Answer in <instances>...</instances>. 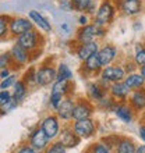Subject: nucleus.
Here are the masks:
<instances>
[{"label": "nucleus", "instance_id": "obj_24", "mask_svg": "<svg viewBox=\"0 0 145 153\" xmlns=\"http://www.w3.org/2000/svg\"><path fill=\"white\" fill-rule=\"evenodd\" d=\"M71 78V71L66 64H61L59 67V73H57V79H70Z\"/></svg>", "mask_w": 145, "mask_h": 153}, {"label": "nucleus", "instance_id": "obj_15", "mask_svg": "<svg viewBox=\"0 0 145 153\" xmlns=\"http://www.w3.org/2000/svg\"><path fill=\"white\" fill-rule=\"evenodd\" d=\"M95 35H96V27H93V25H87V27H84V28L80 31L78 38H80L84 43H87V42H92Z\"/></svg>", "mask_w": 145, "mask_h": 153}, {"label": "nucleus", "instance_id": "obj_41", "mask_svg": "<svg viewBox=\"0 0 145 153\" xmlns=\"http://www.w3.org/2000/svg\"><path fill=\"white\" fill-rule=\"evenodd\" d=\"M135 153H145V145H144V146H140Z\"/></svg>", "mask_w": 145, "mask_h": 153}, {"label": "nucleus", "instance_id": "obj_30", "mask_svg": "<svg viewBox=\"0 0 145 153\" xmlns=\"http://www.w3.org/2000/svg\"><path fill=\"white\" fill-rule=\"evenodd\" d=\"M48 153H66V149L61 143H56L48 150Z\"/></svg>", "mask_w": 145, "mask_h": 153}, {"label": "nucleus", "instance_id": "obj_25", "mask_svg": "<svg viewBox=\"0 0 145 153\" xmlns=\"http://www.w3.org/2000/svg\"><path fill=\"white\" fill-rule=\"evenodd\" d=\"M24 95H25V85L22 84L21 81H18L16 84V86H14V99H16V100H20Z\"/></svg>", "mask_w": 145, "mask_h": 153}, {"label": "nucleus", "instance_id": "obj_8", "mask_svg": "<svg viewBox=\"0 0 145 153\" xmlns=\"http://www.w3.org/2000/svg\"><path fill=\"white\" fill-rule=\"evenodd\" d=\"M96 52H98V45L95 42H87L78 49V57L81 60H87L88 57H91Z\"/></svg>", "mask_w": 145, "mask_h": 153}, {"label": "nucleus", "instance_id": "obj_27", "mask_svg": "<svg viewBox=\"0 0 145 153\" xmlns=\"http://www.w3.org/2000/svg\"><path fill=\"white\" fill-rule=\"evenodd\" d=\"M91 3H92V0H74V7L80 11H84L91 6Z\"/></svg>", "mask_w": 145, "mask_h": 153}, {"label": "nucleus", "instance_id": "obj_36", "mask_svg": "<svg viewBox=\"0 0 145 153\" xmlns=\"http://www.w3.org/2000/svg\"><path fill=\"white\" fill-rule=\"evenodd\" d=\"M93 153H110V152H109V149L106 148V146L96 145L95 148H93Z\"/></svg>", "mask_w": 145, "mask_h": 153}, {"label": "nucleus", "instance_id": "obj_39", "mask_svg": "<svg viewBox=\"0 0 145 153\" xmlns=\"http://www.w3.org/2000/svg\"><path fill=\"white\" fill-rule=\"evenodd\" d=\"M140 135H141V138L145 141V127H141V128H140Z\"/></svg>", "mask_w": 145, "mask_h": 153}, {"label": "nucleus", "instance_id": "obj_42", "mask_svg": "<svg viewBox=\"0 0 145 153\" xmlns=\"http://www.w3.org/2000/svg\"><path fill=\"white\" fill-rule=\"evenodd\" d=\"M80 24H82V25L87 24V18H85V17H81L80 18Z\"/></svg>", "mask_w": 145, "mask_h": 153}, {"label": "nucleus", "instance_id": "obj_12", "mask_svg": "<svg viewBox=\"0 0 145 153\" xmlns=\"http://www.w3.org/2000/svg\"><path fill=\"white\" fill-rule=\"evenodd\" d=\"M89 114H91V107H89L87 103H80V105L74 106L72 117H74L75 120H84V118H88Z\"/></svg>", "mask_w": 145, "mask_h": 153}, {"label": "nucleus", "instance_id": "obj_28", "mask_svg": "<svg viewBox=\"0 0 145 153\" xmlns=\"http://www.w3.org/2000/svg\"><path fill=\"white\" fill-rule=\"evenodd\" d=\"M17 106V100L16 99H10L8 102H6L4 105H1V113H6V111H8V110L14 109Z\"/></svg>", "mask_w": 145, "mask_h": 153}, {"label": "nucleus", "instance_id": "obj_18", "mask_svg": "<svg viewBox=\"0 0 145 153\" xmlns=\"http://www.w3.org/2000/svg\"><path fill=\"white\" fill-rule=\"evenodd\" d=\"M60 143L64 146V148H72V146H75V143H77V138L74 137V134H70L66 131V132L61 134Z\"/></svg>", "mask_w": 145, "mask_h": 153}, {"label": "nucleus", "instance_id": "obj_17", "mask_svg": "<svg viewBox=\"0 0 145 153\" xmlns=\"http://www.w3.org/2000/svg\"><path fill=\"white\" fill-rule=\"evenodd\" d=\"M144 76L142 75H130V76H127L126 78V82L124 84L129 86V88H140L142 84H144Z\"/></svg>", "mask_w": 145, "mask_h": 153}, {"label": "nucleus", "instance_id": "obj_35", "mask_svg": "<svg viewBox=\"0 0 145 153\" xmlns=\"http://www.w3.org/2000/svg\"><path fill=\"white\" fill-rule=\"evenodd\" d=\"M6 32H7V24H6L4 18L0 17V36H3Z\"/></svg>", "mask_w": 145, "mask_h": 153}, {"label": "nucleus", "instance_id": "obj_10", "mask_svg": "<svg viewBox=\"0 0 145 153\" xmlns=\"http://www.w3.org/2000/svg\"><path fill=\"white\" fill-rule=\"evenodd\" d=\"M72 110H74V105L71 100H61V103L57 107V114L63 120H67V118L72 117Z\"/></svg>", "mask_w": 145, "mask_h": 153}, {"label": "nucleus", "instance_id": "obj_14", "mask_svg": "<svg viewBox=\"0 0 145 153\" xmlns=\"http://www.w3.org/2000/svg\"><path fill=\"white\" fill-rule=\"evenodd\" d=\"M11 57L17 63H20V64H24V63H27V60H28L27 50H25L24 48H21L20 45H16V46L11 49Z\"/></svg>", "mask_w": 145, "mask_h": 153}, {"label": "nucleus", "instance_id": "obj_16", "mask_svg": "<svg viewBox=\"0 0 145 153\" xmlns=\"http://www.w3.org/2000/svg\"><path fill=\"white\" fill-rule=\"evenodd\" d=\"M121 7H123V11H126L127 14H137L141 8V3L140 0H124Z\"/></svg>", "mask_w": 145, "mask_h": 153}, {"label": "nucleus", "instance_id": "obj_20", "mask_svg": "<svg viewBox=\"0 0 145 153\" xmlns=\"http://www.w3.org/2000/svg\"><path fill=\"white\" fill-rule=\"evenodd\" d=\"M85 65H87V68L91 70V71H95V70H98L99 67H101V63H99V59H98L96 53L85 60Z\"/></svg>", "mask_w": 145, "mask_h": 153}, {"label": "nucleus", "instance_id": "obj_31", "mask_svg": "<svg viewBox=\"0 0 145 153\" xmlns=\"http://www.w3.org/2000/svg\"><path fill=\"white\" fill-rule=\"evenodd\" d=\"M13 82H14V76H7V78H4V81L0 84V89H7Z\"/></svg>", "mask_w": 145, "mask_h": 153}, {"label": "nucleus", "instance_id": "obj_2", "mask_svg": "<svg viewBox=\"0 0 145 153\" xmlns=\"http://www.w3.org/2000/svg\"><path fill=\"white\" fill-rule=\"evenodd\" d=\"M93 123L89 118H84V120H77L75 125H74V132L78 137H89L93 132Z\"/></svg>", "mask_w": 145, "mask_h": 153}, {"label": "nucleus", "instance_id": "obj_43", "mask_svg": "<svg viewBox=\"0 0 145 153\" xmlns=\"http://www.w3.org/2000/svg\"><path fill=\"white\" fill-rule=\"evenodd\" d=\"M141 75L145 78V64H144V67H142V68H141Z\"/></svg>", "mask_w": 145, "mask_h": 153}, {"label": "nucleus", "instance_id": "obj_11", "mask_svg": "<svg viewBox=\"0 0 145 153\" xmlns=\"http://www.w3.org/2000/svg\"><path fill=\"white\" fill-rule=\"evenodd\" d=\"M103 78L109 81H120L124 76V71L120 67H108L103 70Z\"/></svg>", "mask_w": 145, "mask_h": 153}, {"label": "nucleus", "instance_id": "obj_22", "mask_svg": "<svg viewBox=\"0 0 145 153\" xmlns=\"http://www.w3.org/2000/svg\"><path fill=\"white\" fill-rule=\"evenodd\" d=\"M112 92L116 96H126L129 93V86L126 84H114L112 86Z\"/></svg>", "mask_w": 145, "mask_h": 153}, {"label": "nucleus", "instance_id": "obj_34", "mask_svg": "<svg viewBox=\"0 0 145 153\" xmlns=\"http://www.w3.org/2000/svg\"><path fill=\"white\" fill-rule=\"evenodd\" d=\"M10 99H11V97H10V93H8L7 91H1V92H0V105H4V103L8 102Z\"/></svg>", "mask_w": 145, "mask_h": 153}, {"label": "nucleus", "instance_id": "obj_13", "mask_svg": "<svg viewBox=\"0 0 145 153\" xmlns=\"http://www.w3.org/2000/svg\"><path fill=\"white\" fill-rule=\"evenodd\" d=\"M29 18L32 20V22H35L39 28H42L43 31H46V32H49V31L52 29L50 28V24H49L48 21L45 20L38 11H29Z\"/></svg>", "mask_w": 145, "mask_h": 153}, {"label": "nucleus", "instance_id": "obj_7", "mask_svg": "<svg viewBox=\"0 0 145 153\" xmlns=\"http://www.w3.org/2000/svg\"><path fill=\"white\" fill-rule=\"evenodd\" d=\"M42 129L45 131V134L48 135L49 139H52L57 135L59 132V124H57V120L55 117H48L45 118L43 123H42Z\"/></svg>", "mask_w": 145, "mask_h": 153}, {"label": "nucleus", "instance_id": "obj_32", "mask_svg": "<svg viewBox=\"0 0 145 153\" xmlns=\"http://www.w3.org/2000/svg\"><path fill=\"white\" fill-rule=\"evenodd\" d=\"M10 56H11V54H8V53H6V54H1V56H0V68H4V67L8 64Z\"/></svg>", "mask_w": 145, "mask_h": 153}, {"label": "nucleus", "instance_id": "obj_33", "mask_svg": "<svg viewBox=\"0 0 145 153\" xmlns=\"http://www.w3.org/2000/svg\"><path fill=\"white\" fill-rule=\"evenodd\" d=\"M135 60H137L138 64H145V50L140 49V52L137 53V56H135Z\"/></svg>", "mask_w": 145, "mask_h": 153}, {"label": "nucleus", "instance_id": "obj_40", "mask_svg": "<svg viewBox=\"0 0 145 153\" xmlns=\"http://www.w3.org/2000/svg\"><path fill=\"white\" fill-rule=\"evenodd\" d=\"M0 76H1V78H7V76H8V71H7V70H3V71L0 73Z\"/></svg>", "mask_w": 145, "mask_h": 153}, {"label": "nucleus", "instance_id": "obj_3", "mask_svg": "<svg viewBox=\"0 0 145 153\" xmlns=\"http://www.w3.org/2000/svg\"><path fill=\"white\" fill-rule=\"evenodd\" d=\"M36 40H38V36H36V32H34L32 29L28 31V32H24L18 35V45L21 48H24L25 50H32V49L36 48Z\"/></svg>", "mask_w": 145, "mask_h": 153}, {"label": "nucleus", "instance_id": "obj_38", "mask_svg": "<svg viewBox=\"0 0 145 153\" xmlns=\"http://www.w3.org/2000/svg\"><path fill=\"white\" fill-rule=\"evenodd\" d=\"M18 153H38V152L35 149H32V148H29V146H24V148H21L18 150Z\"/></svg>", "mask_w": 145, "mask_h": 153}, {"label": "nucleus", "instance_id": "obj_6", "mask_svg": "<svg viewBox=\"0 0 145 153\" xmlns=\"http://www.w3.org/2000/svg\"><path fill=\"white\" fill-rule=\"evenodd\" d=\"M48 141H49L48 135L45 134V131L42 128L36 129L35 132L32 134V137H31V145H32L36 150H42V149H43L45 146L48 145Z\"/></svg>", "mask_w": 145, "mask_h": 153}, {"label": "nucleus", "instance_id": "obj_19", "mask_svg": "<svg viewBox=\"0 0 145 153\" xmlns=\"http://www.w3.org/2000/svg\"><path fill=\"white\" fill-rule=\"evenodd\" d=\"M133 105L135 106V107H138V109H142V107H145V92H142V91H138V92H135L133 95Z\"/></svg>", "mask_w": 145, "mask_h": 153}, {"label": "nucleus", "instance_id": "obj_23", "mask_svg": "<svg viewBox=\"0 0 145 153\" xmlns=\"http://www.w3.org/2000/svg\"><path fill=\"white\" fill-rule=\"evenodd\" d=\"M67 81L69 79H59L53 86L52 93H64L67 92Z\"/></svg>", "mask_w": 145, "mask_h": 153}, {"label": "nucleus", "instance_id": "obj_9", "mask_svg": "<svg viewBox=\"0 0 145 153\" xmlns=\"http://www.w3.org/2000/svg\"><path fill=\"white\" fill-rule=\"evenodd\" d=\"M96 54H98V59H99L101 65H108L109 63L114 59V49H113L112 46H105V48L101 49Z\"/></svg>", "mask_w": 145, "mask_h": 153}, {"label": "nucleus", "instance_id": "obj_37", "mask_svg": "<svg viewBox=\"0 0 145 153\" xmlns=\"http://www.w3.org/2000/svg\"><path fill=\"white\" fill-rule=\"evenodd\" d=\"M91 95H92L95 99H101V92L96 86H91Z\"/></svg>", "mask_w": 145, "mask_h": 153}, {"label": "nucleus", "instance_id": "obj_4", "mask_svg": "<svg viewBox=\"0 0 145 153\" xmlns=\"http://www.w3.org/2000/svg\"><path fill=\"white\" fill-rule=\"evenodd\" d=\"M55 78H56V71L53 68H50V67H43V68L38 70V73L35 75L36 84H39V85L50 84Z\"/></svg>", "mask_w": 145, "mask_h": 153}, {"label": "nucleus", "instance_id": "obj_1", "mask_svg": "<svg viewBox=\"0 0 145 153\" xmlns=\"http://www.w3.org/2000/svg\"><path fill=\"white\" fill-rule=\"evenodd\" d=\"M32 29V22L27 18H14L10 22V31L14 35H21Z\"/></svg>", "mask_w": 145, "mask_h": 153}, {"label": "nucleus", "instance_id": "obj_29", "mask_svg": "<svg viewBox=\"0 0 145 153\" xmlns=\"http://www.w3.org/2000/svg\"><path fill=\"white\" fill-rule=\"evenodd\" d=\"M61 96H63V93H52L50 100H52V106L55 107V109H57L59 105L61 103Z\"/></svg>", "mask_w": 145, "mask_h": 153}, {"label": "nucleus", "instance_id": "obj_26", "mask_svg": "<svg viewBox=\"0 0 145 153\" xmlns=\"http://www.w3.org/2000/svg\"><path fill=\"white\" fill-rule=\"evenodd\" d=\"M116 114L120 117L123 121H130L131 120V113H130V110L127 109V107H117Z\"/></svg>", "mask_w": 145, "mask_h": 153}, {"label": "nucleus", "instance_id": "obj_5", "mask_svg": "<svg viewBox=\"0 0 145 153\" xmlns=\"http://www.w3.org/2000/svg\"><path fill=\"white\" fill-rule=\"evenodd\" d=\"M113 17V7L109 3H103L101 6V8L98 10L96 14V22L98 25H105L109 21L112 20Z\"/></svg>", "mask_w": 145, "mask_h": 153}, {"label": "nucleus", "instance_id": "obj_21", "mask_svg": "<svg viewBox=\"0 0 145 153\" xmlns=\"http://www.w3.org/2000/svg\"><path fill=\"white\" fill-rule=\"evenodd\" d=\"M135 152H137L135 146L129 141L121 142L120 145H119V148H117V153H135Z\"/></svg>", "mask_w": 145, "mask_h": 153}]
</instances>
